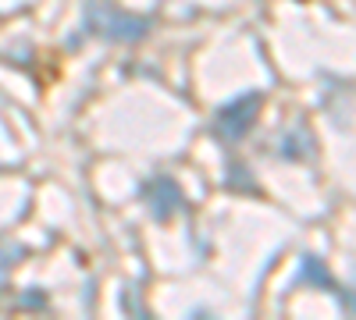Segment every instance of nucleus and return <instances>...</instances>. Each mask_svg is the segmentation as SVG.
I'll use <instances>...</instances> for the list:
<instances>
[{
  "label": "nucleus",
  "mask_w": 356,
  "mask_h": 320,
  "mask_svg": "<svg viewBox=\"0 0 356 320\" xmlns=\"http://www.w3.org/2000/svg\"><path fill=\"white\" fill-rule=\"evenodd\" d=\"M300 281H310V285L324 288V292H339V285H335L328 264H324L321 256H314V253H307V256L300 260V271H296V285H300Z\"/></svg>",
  "instance_id": "20e7f679"
},
{
  "label": "nucleus",
  "mask_w": 356,
  "mask_h": 320,
  "mask_svg": "<svg viewBox=\"0 0 356 320\" xmlns=\"http://www.w3.org/2000/svg\"><path fill=\"white\" fill-rule=\"evenodd\" d=\"M260 107H264V96H260L257 90L232 96V100L221 103L218 114H214V135H218L221 142H228V146H232V142H239V139H246L250 128L257 125Z\"/></svg>",
  "instance_id": "f03ea898"
},
{
  "label": "nucleus",
  "mask_w": 356,
  "mask_h": 320,
  "mask_svg": "<svg viewBox=\"0 0 356 320\" xmlns=\"http://www.w3.org/2000/svg\"><path fill=\"white\" fill-rule=\"evenodd\" d=\"M310 146H314V139L303 132V128H296V132H289L285 139H282V157H289V160H296V157H307L310 153Z\"/></svg>",
  "instance_id": "39448f33"
},
{
  "label": "nucleus",
  "mask_w": 356,
  "mask_h": 320,
  "mask_svg": "<svg viewBox=\"0 0 356 320\" xmlns=\"http://www.w3.org/2000/svg\"><path fill=\"white\" fill-rule=\"evenodd\" d=\"M82 18H86L89 33L100 36V40H107V43H139V40H146V33L154 28L150 18L114 8L111 0H89Z\"/></svg>",
  "instance_id": "f257e3e1"
},
{
  "label": "nucleus",
  "mask_w": 356,
  "mask_h": 320,
  "mask_svg": "<svg viewBox=\"0 0 356 320\" xmlns=\"http://www.w3.org/2000/svg\"><path fill=\"white\" fill-rule=\"evenodd\" d=\"M143 196H146V203H150V214L157 221H168L171 214H182V207H186L182 189H178L168 174H154V178L143 185Z\"/></svg>",
  "instance_id": "7ed1b4c3"
}]
</instances>
